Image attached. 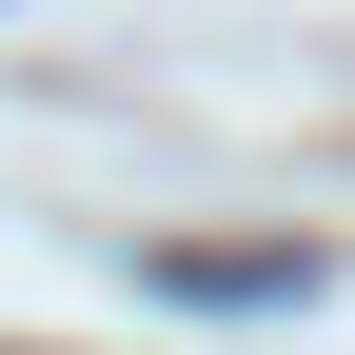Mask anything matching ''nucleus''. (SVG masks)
Masks as SVG:
<instances>
[{
	"instance_id": "f257e3e1",
	"label": "nucleus",
	"mask_w": 355,
	"mask_h": 355,
	"mask_svg": "<svg viewBox=\"0 0 355 355\" xmlns=\"http://www.w3.org/2000/svg\"><path fill=\"white\" fill-rule=\"evenodd\" d=\"M158 296H316V257H296V237H257V257H217V237H158Z\"/></svg>"
}]
</instances>
